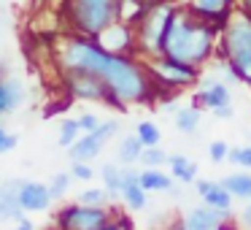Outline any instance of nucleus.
<instances>
[{
    "mask_svg": "<svg viewBox=\"0 0 251 230\" xmlns=\"http://www.w3.org/2000/svg\"><path fill=\"white\" fill-rule=\"evenodd\" d=\"M219 33H222V25L197 17L189 8H176L162 35V57L200 71L211 60Z\"/></svg>",
    "mask_w": 251,
    "mask_h": 230,
    "instance_id": "obj_1",
    "label": "nucleus"
},
{
    "mask_svg": "<svg viewBox=\"0 0 251 230\" xmlns=\"http://www.w3.org/2000/svg\"><path fill=\"white\" fill-rule=\"evenodd\" d=\"M222 60L232 68L238 82L251 84V17L229 11L222 25Z\"/></svg>",
    "mask_w": 251,
    "mask_h": 230,
    "instance_id": "obj_2",
    "label": "nucleus"
},
{
    "mask_svg": "<svg viewBox=\"0 0 251 230\" xmlns=\"http://www.w3.org/2000/svg\"><path fill=\"white\" fill-rule=\"evenodd\" d=\"M116 8H119V0H65L71 35L95 38L100 30L116 22Z\"/></svg>",
    "mask_w": 251,
    "mask_h": 230,
    "instance_id": "obj_3",
    "label": "nucleus"
},
{
    "mask_svg": "<svg viewBox=\"0 0 251 230\" xmlns=\"http://www.w3.org/2000/svg\"><path fill=\"white\" fill-rule=\"evenodd\" d=\"M176 0H154L149 3L143 17L135 25L138 55L135 57H159L162 55V35L168 30L170 17L176 14Z\"/></svg>",
    "mask_w": 251,
    "mask_h": 230,
    "instance_id": "obj_4",
    "label": "nucleus"
},
{
    "mask_svg": "<svg viewBox=\"0 0 251 230\" xmlns=\"http://www.w3.org/2000/svg\"><path fill=\"white\" fill-rule=\"evenodd\" d=\"M146 71H149V79L154 84V92H157V87L181 89V87H189L192 82H197V68L181 65V62L170 60V57H162V55L151 57Z\"/></svg>",
    "mask_w": 251,
    "mask_h": 230,
    "instance_id": "obj_5",
    "label": "nucleus"
},
{
    "mask_svg": "<svg viewBox=\"0 0 251 230\" xmlns=\"http://www.w3.org/2000/svg\"><path fill=\"white\" fill-rule=\"evenodd\" d=\"M114 214L105 206H84L73 203L57 211V230H100Z\"/></svg>",
    "mask_w": 251,
    "mask_h": 230,
    "instance_id": "obj_6",
    "label": "nucleus"
},
{
    "mask_svg": "<svg viewBox=\"0 0 251 230\" xmlns=\"http://www.w3.org/2000/svg\"><path fill=\"white\" fill-rule=\"evenodd\" d=\"M116 133H119V122H116V119L100 122L98 130H92V133H81V136L76 138V144L68 149L71 163H89V160H95Z\"/></svg>",
    "mask_w": 251,
    "mask_h": 230,
    "instance_id": "obj_7",
    "label": "nucleus"
},
{
    "mask_svg": "<svg viewBox=\"0 0 251 230\" xmlns=\"http://www.w3.org/2000/svg\"><path fill=\"white\" fill-rule=\"evenodd\" d=\"M95 44L100 46L103 52L116 57H135L138 55V41H135V25H127V22H111L105 30H100L95 35Z\"/></svg>",
    "mask_w": 251,
    "mask_h": 230,
    "instance_id": "obj_8",
    "label": "nucleus"
},
{
    "mask_svg": "<svg viewBox=\"0 0 251 230\" xmlns=\"http://www.w3.org/2000/svg\"><path fill=\"white\" fill-rule=\"evenodd\" d=\"M62 79H65L68 92H71L76 100H98V103H111L108 87H105L98 76H92V73H76V71H71V73H62Z\"/></svg>",
    "mask_w": 251,
    "mask_h": 230,
    "instance_id": "obj_9",
    "label": "nucleus"
},
{
    "mask_svg": "<svg viewBox=\"0 0 251 230\" xmlns=\"http://www.w3.org/2000/svg\"><path fill=\"white\" fill-rule=\"evenodd\" d=\"M229 217V211H219L211 206L192 208L181 217L178 230H224V219Z\"/></svg>",
    "mask_w": 251,
    "mask_h": 230,
    "instance_id": "obj_10",
    "label": "nucleus"
},
{
    "mask_svg": "<svg viewBox=\"0 0 251 230\" xmlns=\"http://www.w3.org/2000/svg\"><path fill=\"white\" fill-rule=\"evenodd\" d=\"M17 201L22 211H46L51 206L49 184H44V181H22V187L17 192Z\"/></svg>",
    "mask_w": 251,
    "mask_h": 230,
    "instance_id": "obj_11",
    "label": "nucleus"
},
{
    "mask_svg": "<svg viewBox=\"0 0 251 230\" xmlns=\"http://www.w3.org/2000/svg\"><path fill=\"white\" fill-rule=\"evenodd\" d=\"M27 98V89H25L22 79L17 76H0V116L14 114L19 106Z\"/></svg>",
    "mask_w": 251,
    "mask_h": 230,
    "instance_id": "obj_12",
    "label": "nucleus"
},
{
    "mask_svg": "<svg viewBox=\"0 0 251 230\" xmlns=\"http://www.w3.org/2000/svg\"><path fill=\"white\" fill-rule=\"evenodd\" d=\"M122 201L130 211H141L146 208V190L138 184V171H132L130 165L122 168V190H119Z\"/></svg>",
    "mask_w": 251,
    "mask_h": 230,
    "instance_id": "obj_13",
    "label": "nucleus"
},
{
    "mask_svg": "<svg viewBox=\"0 0 251 230\" xmlns=\"http://www.w3.org/2000/svg\"><path fill=\"white\" fill-rule=\"evenodd\" d=\"M189 8L192 14L202 19H211L216 25H224V19L229 17V0H189Z\"/></svg>",
    "mask_w": 251,
    "mask_h": 230,
    "instance_id": "obj_14",
    "label": "nucleus"
},
{
    "mask_svg": "<svg viewBox=\"0 0 251 230\" xmlns=\"http://www.w3.org/2000/svg\"><path fill=\"white\" fill-rule=\"evenodd\" d=\"M195 100H197V106H202V109L216 111V109H222V106H229L232 95H229V87L224 82H213V84H208V87H202Z\"/></svg>",
    "mask_w": 251,
    "mask_h": 230,
    "instance_id": "obj_15",
    "label": "nucleus"
},
{
    "mask_svg": "<svg viewBox=\"0 0 251 230\" xmlns=\"http://www.w3.org/2000/svg\"><path fill=\"white\" fill-rule=\"evenodd\" d=\"M138 184L146 192H168L173 187V179L159 168H143L138 171Z\"/></svg>",
    "mask_w": 251,
    "mask_h": 230,
    "instance_id": "obj_16",
    "label": "nucleus"
},
{
    "mask_svg": "<svg viewBox=\"0 0 251 230\" xmlns=\"http://www.w3.org/2000/svg\"><path fill=\"white\" fill-rule=\"evenodd\" d=\"M168 165H170L173 179L184 181V184H192L197 179V163L189 160L186 154H168Z\"/></svg>",
    "mask_w": 251,
    "mask_h": 230,
    "instance_id": "obj_17",
    "label": "nucleus"
},
{
    "mask_svg": "<svg viewBox=\"0 0 251 230\" xmlns=\"http://www.w3.org/2000/svg\"><path fill=\"white\" fill-rule=\"evenodd\" d=\"M222 187L232 198L246 201V198H251V173H229L222 179Z\"/></svg>",
    "mask_w": 251,
    "mask_h": 230,
    "instance_id": "obj_18",
    "label": "nucleus"
},
{
    "mask_svg": "<svg viewBox=\"0 0 251 230\" xmlns=\"http://www.w3.org/2000/svg\"><path fill=\"white\" fill-rule=\"evenodd\" d=\"M176 127H178L181 133H186V136L197 133V127H200V109H197V106H184V109H178L176 111Z\"/></svg>",
    "mask_w": 251,
    "mask_h": 230,
    "instance_id": "obj_19",
    "label": "nucleus"
},
{
    "mask_svg": "<svg viewBox=\"0 0 251 230\" xmlns=\"http://www.w3.org/2000/svg\"><path fill=\"white\" fill-rule=\"evenodd\" d=\"M100 179H103V190L108 192V198H119L122 190V168L114 163H105L100 168Z\"/></svg>",
    "mask_w": 251,
    "mask_h": 230,
    "instance_id": "obj_20",
    "label": "nucleus"
},
{
    "mask_svg": "<svg viewBox=\"0 0 251 230\" xmlns=\"http://www.w3.org/2000/svg\"><path fill=\"white\" fill-rule=\"evenodd\" d=\"M141 152H143V144L138 141V136H127L125 141L119 144V152H116V160H119L122 165H132V163H138Z\"/></svg>",
    "mask_w": 251,
    "mask_h": 230,
    "instance_id": "obj_21",
    "label": "nucleus"
},
{
    "mask_svg": "<svg viewBox=\"0 0 251 230\" xmlns=\"http://www.w3.org/2000/svg\"><path fill=\"white\" fill-rule=\"evenodd\" d=\"M232 201H235V198L229 195L222 184H213V190L202 195V203L211 206V208H219V211H229V208H232Z\"/></svg>",
    "mask_w": 251,
    "mask_h": 230,
    "instance_id": "obj_22",
    "label": "nucleus"
},
{
    "mask_svg": "<svg viewBox=\"0 0 251 230\" xmlns=\"http://www.w3.org/2000/svg\"><path fill=\"white\" fill-rule=\"evenodd\" d=\"M135 136H138V141H141L143 146H159V144H162V130H159L154 122H149V119L138 122Z\"/></svg>",
    "mask_w": 251,
    "mask_h": 230,
    "instance_id": "obj_23",
    "label": "nucleus"
},
{
    "mask_svg": "<svg viewBox=\"0 0 251 230\" xmlns=\"http://www.w3.org/2000/svg\"><path fill=\"white\" fill-rule=\"evenodd\" d=\"M78 136H81V130H78V122H76V119H62L60 136H57V144H60L62 149H71L73 144H76Z\"/></svg>",
    "mask_w": 251,
    "mask_h": 230,
    "instance_id": "obj_24",
    "label": "nucleus"
},
{
    "mask_svg": "<svg viewBox=\"0 0 251 230\" xmlns=\"http://www.w3.org/2000/svg\"><path fill=\"white\" fill-rule=\"evenodd\" d=\"M138 163H143L146 168H159V165L168 163V152H165L162 146H143Z\"/></svg>",
    "mask_w": 251,
    "mask_h": 230,
    "instance_id": "obj_25",
    "label": "nucleus"
},
{
    "mask_svg": "<svg viewBox=\"0 0 251 230\" xmlns=\"http://www.w3.org/2000/svg\"><path fill=\"white\" fill-rule=\"evenodd\" d=\"M68 187H71V173H54V179H51V184H49L51 201H60L68 192Z\"/></svg>",
    "mask_w": 251,
    "mask_h": 230,
    "instance_id": "obj_26",
    "label": "nucleus"
},
{
    "mask_svg": "<svg viewBox=\"0 0 251 230\" xmlns=\"http://www.w3.org/2000/svg\"><path fill=\"white\" fill-rule=\"evenodd\" d=\"M105 201H108V192L105 190H84V192H78V203H84V206H105Z\"/></svg>",
    "mask_w": 251,
    "mask_h": 230,
    "instance_id": "obj_27",
    "label": "nucleus"
},
{
    "mask_svg": "<svg viewBox=\"0 0 251 230\" xmlns=\"http://www.w3.org/2000/svg\"><path fill=\"white\" fill-rule=\"evenodd\" d=\"M17 144H19V136H17V133H11L8 127L0 125V154L14 152V149H17Z\"/></svg>",
    "mask_w": 251,
    "mask_h": 230,
    "instance_id": "obj_28",
    "label": "nucleus"
},
{
    "mask_svg": "<svg viewBox=\"0 0 251 230\" xmlns=\"http://www.w3.org/2000/svg\"><path fill=\"white\" fill-rule=\"evenodd\" d=\"M227 154H229L227 141L216 138V141H211V144H208V157H211L213 163H224V160H227Z\"/></svg>",
    "mask_w": 251,
    "mask_h": 230,
    "instance_id": "obj_29",
    "label": "nucleus"
},
{
    "mask_svg": "<svg viewBox=\"0 0 251 230\" xmlns=\"http://www.w3.org/2000/svg\"><path fill=\"white\" fill-rule=\"evenodd\" d=\"M227 160H229V163H235V165H243V168H251V146L229 149Z\"/></svg>",
    "mask_w": 251,
    "mask_h": 230,
    "instance_id": "obj_30",
    "label": "nucleus"
},
{
    "mask_svg": "<svg viewBox=\"0 0 251 230\" xmlns=\"http://www.w3.org/2000/svg\"><path fill=\"white\" fill-rule=\"evenodd\" d=\"M78 130L81 133H92V130H98V125H100V116L98 114H92V111H84L81 116H78Z\"/></svg>",
    "mask_w": 251,
    "mask_h": 230,
    "instance_id": "obj_31",
    "label": "nucleus"
},
{
    "mask_svg": "<svg viewBox=\"0 0 251 230\" xmlns=\"http://www.w3.org/2000/svg\"><path fill=\"white\" fill-rule=\"evenodd\" d=\"M95 176V171L89 168L87 163H71V179H78V181H89Z\"/></svg>",
    "mask_w": 251,
    "mask_h": 230,
    "instance_id": "obj_32",
    "label": "nucleus"
},
{
    "mask_svg": "<svg viewBox=\"0 0 251 230\" xmlns=\"http://www.w3.org/2000/svg\"><path fill=\"white\" fill-rule=\"evenodd\" d=\"M100 230H132V222H127L125 217H116V219L111 217V219H108V222H105Z\"/></svg>",
    "mask_w": 251,
    "mask_h": 230,
    "instance_id": "obj_33",
    "label": "nucleus"
},
{
    "mask_svg": "<svg viewBox=\"0 0 251 230\" xmlns=\"http://www.w3.org/2000/svg\"><path fill=\"white\" fill-rule=\"evenodd\" d=\"M192 184H195V190H197V195H205V192H211L213 190V184H216V181H211V179H195L192 181Z\"/></svg>",
    "mask_w": 251,
    "mask_h": 230,
    "instance_id": "obj_34",
    "label": "nucleus"
},
{
    "mask_svg": "<svg viewBox=\"0 0 251 230\" xmlns=\"http://www.w3.org/2000/svg\"><path fill=\"white\" fill-rule=\"evenodd\" d=\"M14 230H35V225L30 222L27 217H22V219H17V225H14Z\"/></svg>",
    "mask_w": 251,
    "mask_h": 230,
    "instance_id": "obj_35",
    "label": "nucleus"
},
{
    "mask_svg": "<svg viewBox=\"0 0 251 230\" xmlns=\"http://www.w3.org/2000/svg\"><path fill=\"white\" fill-rule=\"evenodd\" d=\"M213 114H216L219 119H229V116H232V106H222V109H216Z\"/></svg>",
    "mask_w": 251,
    "mask_h": 230,
    "instance_id": "obj_36",
    "label": "nucleus"
},
{
    "mask_svg": "<svg viewBox=\"0 0 251 230\" xmlns=\"http://www.w3.org/2000/svg\"><path fill=\"white\" fill-rule=\"evenodd\" d=\"M240 217H243V222H246V225H249V228H251V206H246Z\"/></svg>",
    "mask_w": 251,
    "mask_h": 230,
    "instance_id": "obj_37",
    "label": "nucleus"
},
{
    "mask_svg": "<svg viewBox=\"0 0 251 230\" xmlns=\"http://www.w3.org/2000/svg\"><path fill=\"white\" fill-rule=\"evenodd\" d=\"M240 11H246L251 17V0H240Z\"/></svg>",
    "mask_w": 251,
    "mask_h": 230,
    "instance_id": "obj_38",
    "label": "nucleus"
},
{
    "mask_svg": "<svg viewBox=\"0 0 251 230\" xmlns=\"http://www.w3.org/2000/svg\"><path fill=\"white\" fill-rule=\"evenodd\" d=\"M141 3H143V6H149V3H154V0H141Z\"/></svg>",
    "mask_w": 251,
    "mask_h": 230,
    "instance_id": "obj_39",
    "label": "nucleus"
},
{
    "mask_svg": "<svg viewBox=\"0 0 251 230\" xmlns=\"http://www.w3.org/2000/svg\"><path fill=\"white\" fill-rule=\"evenodd\" d=\"M54 230H57V228H54Z\"/></svg>",
    "mask_w": 251,
    "mask_h": 230,
    "instance_id": "obj_40",
    "label": "nucleus"
}]
</instances>
